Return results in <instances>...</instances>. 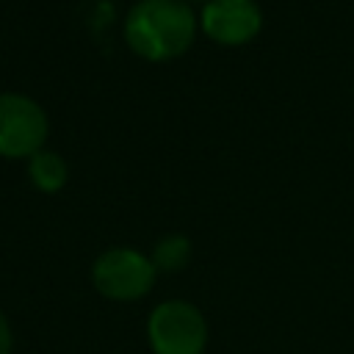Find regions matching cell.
Segmentation results:
<instances>
[{"label": "cell", "mask_w": 354, "mask_h": 354, "mask_svg": "<svg viewBox=\"0 0 354 354\" xmlns=\"http://www.w3.org/2000/svg\"><path fill=\"white\" fill-rule=\"evenodd\" d=\"M199 17L183 0H138L130 6L122 33L127 47L152 64L174 61L194 44Z\"/></svg>", "instance_id": "obj_1"}, {"label": "cell", "mask_w": 354, "mask_h": 354, "mask_svg": "<svg viewBox=\"0 0 354 354\" xmlns=\"http://www.w3.org/2000/svg\"><path fill=\"white\" fill-rule=\"evenodd\" d=\"M158 279V268L149 254L133 246L105 249L91 263V285L108 301H138L144 299Z\"/></svg>", "instance_id": "obj_2"}, {"label": "cell", "mask_w": 354, "mask_h": 354, "mask_svg": "<svg viewBox=\"0 0 354 354\" xmlns=\"http://www.w3.org/2000/svg\"><path fill=\"white\" fill-rule=\"evenodd\" d=\"M147 340L152 354H202L207 346V321L196 304L166 299L147 318Z\"/></svg>", "instance_id": "obj_3"}, {"label": "cell", "mask_w": 354, "mask_h": 354, "mask_svg": "<svg viewBox=\"0 0 354 354\" xmlns=\"http://www.w3.org/2000/svg\"><path fill=\"white\" fill-rule=\"evenodd\" d=\"M50 119L41 102L22 91H0V158L28 160L44 149Z\"/></svg>", "instance_id": "obj_4"}, {"label": "cell", "mask_w": 354, "mask_h": 354, "mask_svg": "<svg viewBox=\"0 0 354 354\" xmlns=\"http://www.w3.org/2000/svg\"><path fill=\"white\" fill-rule=\"evenodd\" d=\"M263 28V11L254 0H207L199 11V30L221 44L241 47Z\"/></svg>", "instance_id": "obj_5"}, {"label": "cell", "mask_w": 354, "mask_h": 354, "mask_svg": "<svg viewBox=\"0 0 354 354\" xmlns=\"http://www.w3.org/2000/svg\"><path fill=\"white\" fill-rule=\"evenodd\" d=\"M28 180L41 194H58L69 180V166L61 152L44 147L33 158H28Z\"/></svg>", "instance_id": "obj_6"}, {"label": "cell", "mask_w": 354, "mask_h": 354, "mask_svg": "<svg viewBox=\"0 0 354 354\" xmlns=\"http://www.w3.org/2000/svg\"><path fill=\"white\" fill-rule=\"evenodd\" d=\"M149 260L158 268V274H177V271H183L188 266V260H191V241H188V235L169 232V235L158 238L152 252H149Z\"/></svg>", "instance_id": "obj_7"}, {"label": "cell", "mask_w": 354, "mask_h": 354, "mask_svg": "<svg viewBox=\"0 0 354 354\" xmlns=\"http://www.w3.org/2000/svg\"><path fill=\"white\" fill-rule=\"evenodd\" d=\"M14 348V335H11V324L6 318V313L0 310V354H11Z\"/></svg>", "instance_id": "obj_8"}, {"label": "cell", "mask_w": 354, "mask_h": 354, "mask_svg": "<svg viewBox=\"0 0 354 354\" xmlns=\"http://www.w3.org/2000/svg\"><path fill=\"white\" fill-rule=\"evenodd\" d=\"M183 3H188V6H191V3H202V6H205L207 0H183Z\"/></svg>", "instance_id": "obj_9"}, {"label": "cell", "mask_w": 354, "mask_h": 354, "mask_svg": "<svg viewBox=\"0 0 354 354\" xmlns=\"http://www.w3.org/2000/svg\"><path fill=\"white\" fill-rule=\"evenodd\" d=\"M351 91H354V86H351Z\"/></svg>", "instance_id": "obj_10"}]
</instances>
